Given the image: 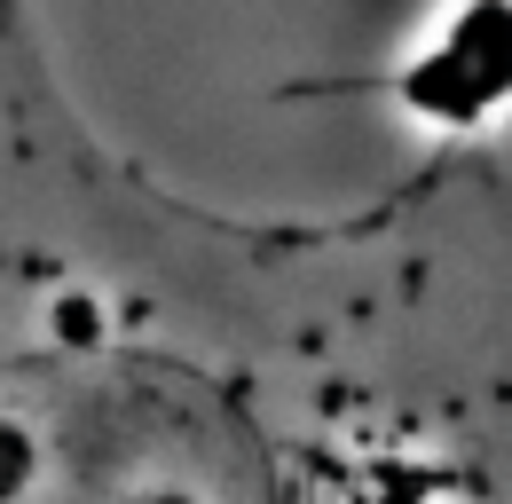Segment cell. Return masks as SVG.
Wrapping results in <instances>:
<instances>
[{
	"mask_svg": "<svg viewBox=\"0 0 512 504\" xmlns=\"http://www.w3.org/2000/svg\"><path fill=\"white\" fill-rule=\"evenodd\" d=\"M0 504H512V95L379 189L237 205L0 0Z\"/></svg>",
	"mask_w": 512,
	"mask_h": 504,
	"instance_id": "cell-1",
	"label": "cell"
},
{
	"mask_svg": "<svg viewBox=\"0 0 512 504\" xmlns=\"http://www.w3.org/2000/svg\"><path fill=\"white\" fill-rule=\"evenodd\" d=\"M505 87H512V0H442L418 56L394 71V95L410 111L481 103V95H505Z\"/></svg>",
	"mask_w": 512,
	"mask_h": 504,
	"instance_id": "cell-2",
	"label": "cell"
}]
</instances>
